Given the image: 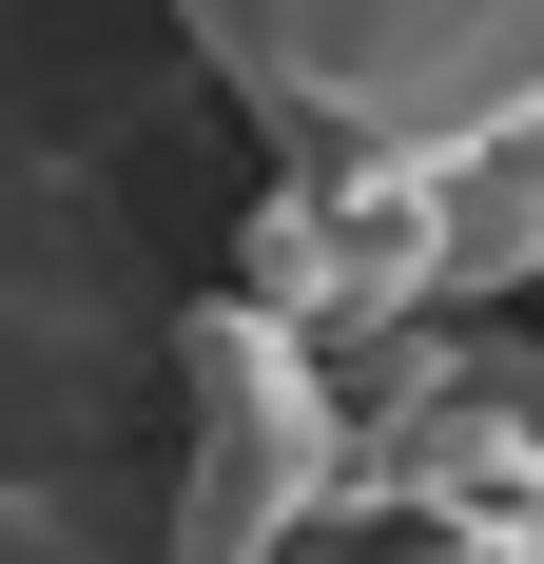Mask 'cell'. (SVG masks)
Listing matches in <instances>:
<instances>
[{"instance_id": "cell-1", "label": "cell", "mask_w": 544, "mask_h": 564, "mask_svg": "<svg viewBox=\"0 0 544 564\" xmlns=\"http://www.w3.org/2000/svg\"><path fill=\"white\" fill-rule=\"evenodd\" d=\"M253 98L350 156H487L544 117V0H253Z\"/></svg>"}, {"instance_id": "cell-2", "label": "cell", "mask_w": 544, "mask_h": 564, "mask_svg": "<svg viewBox=\"0 0 544 564\" xmlns=\"http://www.w3.org/2000/svg\"><path fill=\"white\" fill-rule=\"evenodd\" d=\"M195 487H175V564H272L292 525L330 507V370L292 312H195Z\"/></svg>"}, {"instance_id": "cell-3", "label": "cell", "mask_w": 544, "mask_h": 564, "mask_svg": "<svg viewBox=\"0 0 544 564\" xmlns=\"http://www.w3.org/2000/svg\"><path fill=\"white\" fill-rule=\"evenodd\" d=\"M505 156H525V195H544V117H525V137H505Z\"/></svg>"}]
</instances>
